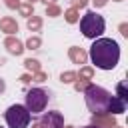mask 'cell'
Returning a JSON list of instances; mask_svg holds the SVG:
<instances>
[{
    "instance_id": "obj_1",
    "label": "cell",
    "mask_w": 128,
    "mask_h": 128,
    "mask_svg": "<svg viewBox=\"0 0 128 128\" xmlns=\"http://www.w3.org/2000/svg\"><path fill=\"white\" fill-rule=\"evenodd\" d=\"M88 58L96 64V68L112 70V68H116V64L120 60V46L112 38H96L94 44L90 46Z\"/></svg>"
},
{
    "instance_id": "obj_2",
    "label": "cell",
    "mask_w": 128,
    "mask_h": 128,
    "mask_svg": "<svg viewBox=\"0 0 128 128\" xmlns=\"http://www.w3.org/2000/svg\"><path fill=\"white\" fill-rule=\"evenodd\" d=\"M110 98H112V94L106 88L96 86L92 82L84 90V100L92 114H110Z\"/></svg>"
},
{
    "instance_id": "obj_3",
    "label": "cell",
    "mask_w": 128,
    "mask_h": 128,
    "mask_svg": "<svg viewBox=\"0 0 128 128\" xmlns=\"http://www.w3.org/2000/svg\"><path fill=\"white\" fill-rule=\"evenodd\" d=\"M104 28H106L104 18H102L100 14H96L94 10L86 12V14L82 16V20H80V32H82L86 38H90V40L100 38L102 32H104Z\"/></svg>"
},
{
    "instance_id": "obj_4",
    "label": "cell",
    "mask_w": 128,
    "mask_h": 128,
    "mask_svg": "<svg viewBox=\"0 0 128 128\" xmlns=\"http://www.w3.org/2000/svg\"><path fill=\"white\" fill-rule=\"evenodd\" d=\"M4 118H6L8 128H28L32 114L28 112L26 106H22V104H12V106L6 110Z\"/></svg>"
},
{
    "instance_id": "obj_5",
    "label": "cell",
    "mask_w": 128,
    "mask_h": 128,
    "mask_svg": "<svg viewBox=\"0 0 128 128\" xmlns=\"http://www.w3.org/2000/svg\"><path fill=\"white\" fill-rule=\"evenodd\" d=\"M48 104V92L42 90V88H32L26 92V108L30 114H40L44 112Z\"/></svg>"
},
{
    "instance_id": "obj_6",
    "label": "cell",
    "mask_w": 128,
    "mask_h": 128,
    "mask_svg": "<svg viewBox=\"0 0 128 128\" xmlns=\"http://www.w3.org/2000/svg\"><path fill=\"white\" fill-rule=\"evenodd\" d=\"M40 128H64V118L60 112H46L38 120Z\"/></svg>"
},
{
    "instance_id": "obj_7",
    "label": "cell",
    "mask_w": 128,
    "mask_h": 128,
    "mask_svg": "<svg viewBox=\"0 0 128 128\" xmlns=\"http://www.w3.org/2000/svg\"><path fill=\"white\" fill-rule=\"evenodd\" d=\"M4 48H6L12 56H20V54L26 50V48H24V44H22L16 36H8V38L4 40Z\"/></svg>"
},
{
    "instance_id": "obj_8",
    "label": "cell",
    "mask_w": 128,
    "mask_h": 128,
    "mask_svg": "<svg viewBox=\"0 0 128 128\" xmlns=\"http://www.w3.org/2000/svg\"><path fill=\"white\" fill-rule=\"evenodd\" d=\"M92 124L98 128H114L116 120L112 114H92Z\"/></svg>"
},
{
    "instance_id": "obj_9",
    "label": "cell",
    "mask_w": 128,
    "mask_h": 128,
    "mask_svg": "<svg viewBox=\"0 0 128 128\" xmlns=\"http://www.w3.org/2000/svg\"><path fill=\"white\" fill-rule=\"evenodd\" d=\"M68 58H70L74 64H86V62H88V52H86L84 48L70 46V48H68Z\"/></svg>"
},
{
    "instance_id": "obj_10",
    "label": "cell",
    "mask_w": 128,
    "mask_h": 128,
    "mask_svg": "<svg viewBox=\"0 0 128 128\" xmlns=\"http://www.w3.org/2000/svg\"><path fill=\"white\" fill-rule=\"evenodd\" d=\"M0 30H2V32H6L8 36H14V34L18 32V24H16V20H14V18L6 16V18H2V20H0Z\"/></svg>"
},
{
    "instance_id": "obj_11",
    "label": "cell",
    "mask_w": 128,
    "mask_h": 128,
    "mask_svg": "<svg viewBox=\"0 0 128 128\" xmlns=\"http://www.w3.org/2000/svg\"><path fill=\"white\" fill-rule=\"evenodd\" d=\"M126 112V102L118 96L110 98V114H124Z\"/></svg>"
},
{
    "instance_id": "obj_12",
    "label": "cell",
    "mask_w": 128,
    "mask_h": 128,
    "mask_svg": "<svg viewBox=\"0 0 128 128\" xmlns=\"http://www.w3.org/2000/svg\"><path fill=\"white\" fill-rule=\"evenodd\" d=\"M26 26H28V30H30V32H38V30L42 28V18H40V16H34V14H32V16L28 18Z\"/></svg>"
},
{
    "instance_id": "obj_13",
    "label": "cell",
    "mask_w": 128,
    "mask_h": 128,
    "mask_svg": "<svg viewBox=\"0 0 128 128\" xmlns=\"http://www.w3.org/2000/svg\"><path fill=\"white\" fill-rule=\"evenodd\" d=\"M24 68H26L28 72H32V74H36V72H40V70H42L40 62H38V60H34V58H28V60H24Z\"/></svg>"
},
{
    "instance_id": "obj_14",
    "label": "cell",
    "mask_w": 128,
    "mask_h": 128,
    "mask_svg": "<svg viewBox=\"0 0 128 128\" xmlns=\"http://www.w3.org/2000/svg\"><path fill=\"white\" fill-rule=\"evenodd\" d=\"M64 18H66V22H68V24H76V22L80 20V16H78V10H76V8H68V10L64 12Z\"/></svg>"
},
{
    "instance_id": "obj_15",
    "label": "cell",
    "mask_w": 128,
    "mask_h": 128,
    "mask_svg": "<svg viewBox=\"0 0 128 128\" xmlns=\"http://www.w3.org/2000/svg\"><path fill=\"white\" fill-rule=\"evenodd\" d=\"M40 46H42L40 36H30V38L26 40V48H28V50H38Z\"/></svg>"
},
{
    "instance_id": "obj_16",
    "label": "cell",
    "mask_w": 128,
    "mask_h": 128,
    "mask_svg": "<svg viewBox=\"0 0 128 128\" xmlns=\"http://www.w3.org/2000/svg\"><path fill=\"white\" fill-rule=\"evenodd\" d=\"M78 78H82V80H92L94 78V68H90V66H82L80 68V74H76Z\"/></svg>"
},
{
    "instance_id": "obj_17",
    "label": "cell",
    "mask_w": 128,
    "mask_h": 128,
    "mask_svg": "<svg viewBox=\"0 0 128 128\" xmlns=\"http://www.w3.org/2000/svg\"><path fill=\"white\" fill-rule=\"evenodd\" d=\"M60 14H62V8H60L58 4H48V6H46V16L56 18V16H60Z\"/></svg>"
},
{
    "instance_id": "obj_18",
    "label": "cell",
    "mask_w": 128,
    "mask_h": 128,
    "mask_svg": "<svg viewBox=\"0 0 128 128\" xmlns=\"http://www.w3.org/2000/svg\"><path fill=\"white\" fill-rule=\"evenodd\" d=\"M76 78H78V76H76V72H72V70H68V72H62V74H60V82H62V84H72Z\"/></svg>"
},
{
    "instance_id": "obj_19",
    "label": "cell",
    "mask_w": 128,
    "mask_h": 128,
    "mask_svg": "<svg viewBox=\"0 0 128 128\" xmlns=\"http://www.w3.org/2000/svg\"><path fill=\"white\" fill-rule=\"evenodd\" d=\"M18 10H20V14H22V16H26V18H30V16L34 14V6H32L30 2H28V4H20V6H18Z\"/></svg>"
},
{
    "instance_id": "obj_20",
    "label": "cell",
    "mask_w": 128,
    "mask_h": 128,
    "mask_svg": "<svg viewBox=\"0 0 128 128\" xmlns=\"http://www.w3.org/2000/svg\"><path fill=\"white\" fill-rule=\"evenodd\" d=\"M88 86H90V80H82V78H76L74 80V90L76 92H84Z\"/></svg>"
},
{
    "instance_id": "obj_21",
    "label": "cell",
    "mask_w": 128,
    "mask_h": 128,
    "mask_svg": "<svg viewBox=\"0 0 128 128\" xmlns=\"http://www.w3.org/2000/svg\"><path fill=\"white\" fill-rule=\"evenodd\" d=\"M116 92H118V98H122L124 102H128V90H126V84L124 82H118L116 84Z\"/></svg>"
},
{
    "instance_id": "obj_22",
    "label": "cell",
    "mask_w": 128,
    "mask_h": 128,
    "mask_svg": "<svg viewBox=\"0 0 128 128\" xmlns=\"http://www.w3.org/2000/svg\"><path fill=\"white\" fill-rule=\"evenodd\" d=\"M32 80H34V82H46V80H48V74L40 70V72H36V74H32Z\"/></svg>"
},
{
    "instance_id": "obj_23",
    "label": "cell",
    "mask_w": 128,
    "mask_h": 128,
    "mask_svg": "<svg viewBox=\"0 0 128 128\" xmlns=\"http://www.w3.org/2000/svg\"><path fill=\"white\" fill-rule=\"evenodd\" d=\"M70 4H72V8H84L86 4H88V0H70Z\"/></svg>"
},
{
    "instance_id": "obj_24",
    "label": "cell",
    "mask_w": 128,
    "mask_h": 128,
    "mask_svg": "<svg viewBox=\"0 0 128 128\" xmlns=\"http://www.w3.org/2000/svg\"><path fill=\"white\" fill-rule=\"evenodd\" d=\"M6 6H8L10 10H14V8L20 6V0H6Z\"/></svg>"
},
{
    "instance_id": "obj_25",
    "label": "cell",
    "mask_w": 128,
    "mask_h": 128,
    "mask_svg": "<svg viewBox=\"0 0 128 128\" xmlns=\"http://www.w3.org/2000/svg\"><path fill=\"white\" fill-rule=\"evenodd\" d=\"M20 82H22V84H30V82H32V74H22V76H20Z\"/></svg>"
},
{
    "instance_id": "obj_26",
    "label": "cell",
    "mask_w": 128,
    "mask_h": 128,
    "mask_svg": "<svg viewBox=\"0 0 128 128\" xmlns=\"http://www.w3.org/2000/svg\"><path fill=\"white\" fill-rule=\"evenodd\" d=\"M120 34H122V36H128V24H126V22L120 24Z\"/></svg>"
},
{
    "instance_id": "obj_27",
    "label": "cell",
    "mask_w": 128,
    "mask_h": 128,
    "mask_svg": "<svg viewBox=\"0 0 128 128\" xmlns=\"http://www.w3.org/2000/svg\"><path fill=\"white\" fill-rule=\"evenodd\" d=\"M92 2H94V6H96V8H102V6H106V2H108V0H92Z\"/></svg>"
},
{
    "instance_id": "obj_28",
    "label": "cell",
    "mask_w": 128,
    "mask_h": 128,
    "mask_svg": "<svg viewBox=\"0 0 128 128\" xmlns=\"http://www.w3.org/2000/svg\"><path fill=\"white\" fill-rule=\"evenodd\" d=\"M4 90H6V82H4V80H2V78H0V94H2V92H4Z\"/></svg>"
},
{
    "instance_id": "obj_29",
    "label": "cell",
    "mask_w": 128,
    "mask_h": 128,
    "mask_svg": "<svg viewBox=\"0 0 128 128\" xmlns=\"http://www.w3.org/2000/svg\"><path fill=\"white\" fill-rule=\"evenodd\" d=\"M42 2H44L46 6H48V4H56V0H42Z\"/></svg>"
},
{
    "instance_id": "obj_30",
    "label": "cell",
    "mask_w": 128,
    "mask_h": 128,
    "mask_svg": "<svg viewBox=\"0 0 128 128\" xmlns=\"http://www.w3.org/2000/svg\"><path fill=\"white\" fill-rule=\"evenodd\" d=\"M82 128H98V126H94V124H88V126H82Z\"/></svg>"
},
{
    "instance_id": "obj_31",
    "label": "cell",
    "mask_w": 128,
    "mask_h": 128,
    "mask_svg": "<svg viewBox=\"0 0 128 128\" xmlns=\"http://www.w3.org/2000/svg\"><path fill=\"white\" fill-rule=\"evenodd\" d=\"M32 128H40V124H38V122H34V124H32Z\"/></svg>"
},
{
    "instance_id": "obj_32",
    "label": "cell",
    "mask_w": 128,
    "mask_h": 128,
    "mask_svg": "<svg viewBox=\"0 0 128 128\" xmlns=\"http://www.w3.org/2000/svg\"><path fill=\"white\" fill-rule=\"evenodd\" d=\"M28 2H30V4H32V2H36V0H28Z\"/></svg>"
},
{
    "instance_id": "obj_33",
    "label": "cell",
    "mask_w": 128,
    "mask_h": 128,
    "mask_svg": "<svg viewBox=\"0 0 128 128\" xmlns=\"http://www.w3.org/2000/svg\"><path fill=\"white\" fill-rule=\"evenodd\" d=\"M64 128H72V126H64Z\"/></svg>"
},
{
    "instance_id": "obj_34",
    "label": "cell",
    "mask_w": 128,
    "mask_h": 128,
    "mask_svg": "<svg viewBox=\"0 0 128 128\" xmlns=\"http://www.w3.org/2000/svg\"><path fill=\"white\" fill-rule=\"evenodd\" d=\"M116 2H122V0H116Z\"/></svg>"
},
{
    "instance_id": "obj_35",
    "label": "cell",
    "mask_w": 128,
    "mask_h": 128,
    "mask_svg": "<svg viewBox=\"0 0 128 128\" xmlns=\"http://www.w3.org/2000/svg\"><path fill=\"white\" fill-rule=\"evenodd\" d=\"M0 128H2V126H0Z\"/></svg>"
}]
</instances>
